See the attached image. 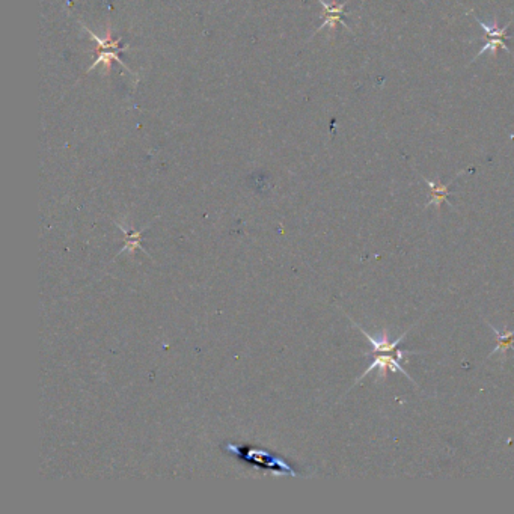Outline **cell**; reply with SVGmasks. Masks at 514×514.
Listing matches in <instances>:
<instances>
[{
	"label": "cell",
	"instance_id": "5",
	"mask_svg": "<svg viewBox=\"0 0 514 514\" xmlns=\"http://www.w3.org/2000/svg\"><path fill=\"white\" fill-rule=\"evenodd\" d=\"M318 2H320V5L323 6L326 19H324V22H323V24L320 26V28H318V29L315 31V33H318V32H320V31H322V29H324V28H331L332 31H335V28H336L335 24H336V23H341L345 29H349V26L345 24V22L342 20L344 8H345V5H347V2H342V3H340V5H329V3H326L324 0H318ZM349 31H350V29H349Z\"/></svg>",
	"mask_w": 514,
	"mask_h": 514
},
{
	"label": "cell",
	"instance_id": "6",
	"mask_svg": "<svg viewBox=\"0 0 514 514\" xmlns=\"http://www.w3.org/2000/svg\"><path fill=\"white\" fill-rule=\"evenodd\" d=\"M422 180L427 183L429 189H430V199L425 207H431V206L440 207L442 202H445L449 197V185L453 184V181H451L449 184H440V183H434L429 179H425V176H422Z\"/></svg>",
	"mask_w": 514,
	"mask_h": 514
},
{
	"label": "cell",
	"instance_id": "3",
	"mask_svg": "<svg viewBox=\"0 0 514 514\" xmlns=\"http://www.w3.org/2000/svg\"><path fill=\"white\" fill-rule=\"evenodd\" d=\"M82 28H83V31H86L88 33H90V37H91L97 44H99V46H100V50H101V51H100V56L95 59V62H94V64L91 65V68L88 69V71H92L94 68H97V67L101 65V64H104L106 67H108V68L110 69V60H112V59H115V60H117L118 64H119L122 68H126L130 74H135V73H133V71H131L126 64H124V60L118 56V51L127 50V49H122V50L119 49L121 40H117V41H112V40H110V29H109V32H108V38L103 40V38H100V37H97V35H95L91 29H88L85 24H82Z\"/></svg>",
	"mask_w": 514,
	"mask_h": 514
},
{
	"label": "cell",
	"instance_id": "4",
	"mask_svg": "<svg viewBox=\"0 0 514 514\" xmlns=\"http://www.w3.org/2000/svg\"><path fill=\"white\" fill-rule=\"evenodd\" d=\"M351 323H353V326H356L358 329L360 331V333H362L363 336H365V338L370 341L371 347H373V354H379V353H397L398 350H400L398 347H400L401 341L406 338L407 333H409V331L412 329V327H409V329H407L404 333H401V335L398 336V338H397V340H394V341L389 340V333H388V331L385 329V331H383V333H382V338H380V340H376L374 336H371L367 331H363L359 324H356V322H353V320H351Z\"/></svg>",
	"mask_w": 514,
	"mask_h": 514
},
{
	"label": "cell",
	"instance_id": "1",
	"mask_svg": "<svg viewBox=\"0 0 514 514\" xmlns=\"http://www.w3.org/2000/svg\"><path fill=\"white\" fill-rule=\"evenodd\" d=\"M418 353L420 351H401V350H398L397 353H391V354H383V353L376 354L373 363H371V365L365 371H363L362 376L356 380V382H354L353 386H356V383H359L363 377H367L370 373H373V371H376V370L379 371L377 380H385L388 371H392V373L398 371V373L404 374L415 385L413 379L409 374H407V371L400 365V363H398V360L404 359V356H407V354H418Z\"/></svg>",
	"mask_w": 514,
	"mask_h": 514
},
{
	"label": "cell",
	"instance_id": "7",
	"mask_svg": "<svg viewBox=\"0 0 514 514\" xmlns=\"http://www.w3.org/2000/svg\"><path fill=\"white\" fill-rule=\"evenodd\" d=\"M490 327H492L495 335H496V347L490 353V356H492V354H495V353H498V351H501L504 354V356H505V353H507V350L508 349H513L514 331H508L507 327H504V332L501 333L498 329H496V327H493V326H490Z\"/></svg>",
	"mask_w": 514,
	"mask_h": 514
},
{
	"label": "cell",
	"instance_id": "2",
	"mask_svg": "<svg viewBox=\"0 0 514 514\" xmlns=\"http://www.w3.org/2000/svg\"><path fill=\"white\" fill-rule=\"evenodd\" d=\"M472 15L475 17L476 23L480 24L481 28L484 29L486 37H487L486 46H484L480 51L476 53V56L474 58V60H475L476 58L483 56L484 53H490V55L495 58V56H496V53H498V49H499V47H501L502 50L507 51L508 55H513V56H514V53H513L507 46H505V42H504V40L507 38V29H508V26L511 24V22H508V24H507V26H504V28H499V26H498V20H496V19H493V22H492L490 24H487V23H484L481 19H478V17H476L475 14H472Z\"/></svg>",
	"mask_w": 514,
	"mask_h": 514
}]
</instances>
